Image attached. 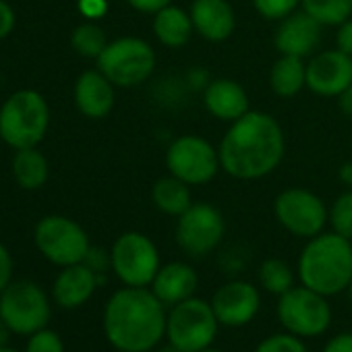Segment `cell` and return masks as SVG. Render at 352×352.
<instances>
[{
	"label": "cell",
	"instance_id": "obj_33",
	"mask_svg": "<svg viewBox=\"0 0 352 352\" xmlns=\"http://www.w3.org/2000/svg\"><path fill=\"white\" fill-rule=\"evenodd\" d=\"M83 263H85L94 274H98L100 284H104V274H106L108 270H112L110 253H108V251H104V249H100V247H89V251H87V255H85Z\"/></svg>",
	"mask_w": 352,
	"mask_h": 352
},
{
	"label": "cell",
	"instance_id": "obj_8",
	"mask_svg": "<svg viewBox=\"0 0 352 352\" xmlns=\"http://www.w3.org/2000/svg\"><path fill=\"white\" fill-rule=\"evenodd\" d=\"M155 69V54L145 40L120 38L110 42L98 56V71L118 87H135L149 79Z\"/></svg>",
	"mask_w": 352,
	"mask_h": 352
},
{
	"label": "cell",
	"instance_id": "obj_12",
	"mask_svg": "<svg viewBox=\"0 0 352 352\" xmlns=\"http://www.w3.org/2000/svg\"><path fill=\"white\" fill-rule=\"evenodd\" d=\"M224 218L210 204H193L176 222V245L191 257L210 255L224 239Z\"/></svg>",
	"mask_w": 352,
	"mask_h": 352
},
{
	"label": "cell",
	"instance_id": "obj_24",
	"mask_svg": "<svg viewBox=\"0 0 352 352\" xmlns=\"http://www.w3.org/2000/svg\"><path fill=\"white\" fill-rule=\"evenodd\" d=\"M270 83L276 96L292 98L307 85V67L302 58L282 54L270 73Z\"/></svg>",
	"mask_w": 352,
	"mask_h": 352
},
{
	"label": "cell",
	"instance_id": "obj_20",
	"mask_svg": "<svg viewBox=\"0 0 352 352\" xmlns=\"http://www.w3.org/2000/svg\"><path fill=\"white\" fill-rule=\"evenodd\" d=\"M75 104L87 118H104L114 108V85L100 71H85L75 83Z\"/></svg>",
	"mask_w": 352,
	"mask_h": 352
},
{
	"label": "cell",
	"instance_id": "obj_21",
	"mask_svg": "<svg viewBox=\"0 0 352 352\" xmlns=\"http://www.w3.org/2000/svg\"><path fill=\"white\" fill-rule=\"evenodd\" d=\"M206 108L220 120L234 122L249 112V98L241 83L232 79L210 81L204 94Z\"/></svg>",
	"mask_w": 352,
	"mask_h": 352
},
{
	"label": "cell",
	"instance_id": "obj_42",
	"mask_svg": "<svg viewBox=\"0 0 352 352\" xmlns=\"http://www.w3.org/2000/svg\"><path fill=\"white\" fill-rule=\"evenodd\" d=\"M340 179L344 185L352 187V162H346L342 168H340Z\"/></svg>",
	"mask_w": 352,
	"mask_h": 352
},
{
	"label": "cell",
	"instance_id": "obj_15",
	"mask_svg": "<svg viewBox=\"0 0 352 352\" xmlns=\"http://www.w3.org/2000/svg\"><path fill=\"white\" fill-rule=\"evenodd\" d=\"M352 83V56L342 50H327L307 65V87L325 98L340 96Z\"/></svg>",
	"mask_w": 352,
	"mask_h": 352
},
{
	"label": "cell",
	"instance_id": "obj_40",
	"mask_svg": "<svg viewBox=\"0 0 352 352\" xmlns=\"http://www.w3.org/2000/svg\"><path fill=\"white\" fill-rule=\"evenodd\" d=\"M338 98H340V108H342V112H344L346 116L352 118V83H350Z\"/></svg>",
	"mask_w": 352,
	"mask_h": 352
},
{
	"label": "cell",
	"instance_id": "obj_31",
	"mask_svg": "<svg viewBox=\"0 0 352 352\" xmlns=\"http://www.w3.org/2000/svg\"><path fill=\"white\" fill-rule=\"evenodd\" d=\"M25 352H65V342L58 331L44 327L30 336Z\"/></svg>",
	"mask_w": 352,
	"mask_h": 352
},
{
	"label": "cell",
	"instance_id": "obj_1",
	"mask_svg": "<svg viewBox=\"0 0 352 352\" xmlns=\"http://www.w3.org/2000/svg\"><path fill=\"white\" fill-rule=\"evenodd\" d=\"M284 147L280 122L265 112L249 110L224 135L218 149L220 168L239 181L263 179L282 162Z\"/></svg>",
	"mask_w": 352,
	"mask_h": 352
},
{
	"label": "cell",
	"instance_id": "obj_6",
	"mask_svg": "<svg viewBox=\"0 0 352 352\" xmlns=\"http://www.w3.org/2000/svg\"><path fill=\"white\" fill-rule=\"evenodd\" d=\"M0 317L7 321L13 333L32 336L48 327L52 317L50 298L36 282H11L0 292Z\"/></svg>",
	"mask_w": 352,
	"mask_h": 352
},
{
	"label": "cell",
	"instance_id": "obj_25",
	"mask_svg": "<svg viewBox=\"0 0 352 352\" xmlns=\"http://www.w3.org/2000/svg\"><path fill=\"white\" fill-rule=\"evenodd\" d=\"M13 176L19 187L28 191H36L48 181V160L36 147L17 149L13 157Z\"/></svg>",
	"mask_w": 352,
	"mask_h": 352
},
{
	"label": "cell",
	"instance_id": "obj_45",
	"mask_svg": "<svg viewBox=\"0 0 352 352\" xmlns=\"http://www.w3.org/2000/svg\"><path fill=\"white\" fill-rule=\"evenodd\" d=\"M199 352H224V350H218V348H212V346H210V348H206V350H199Z\"/></svg>",
	"mask_w": 352,
	"mask_h": 352
},
{
	"label": "cell",
	"instance_id": "obj_41",
	"mask_svg": "<svg viewBox=\"0 0 352 352\" xmlns=\"http://www.w3.org/2000/svg\"><path fill=\"white\" fill-rule=\"evenodd\" d=\"M11 336H13L11 327L7 325V321H5L3 317H0V346H9Z\"/></svg>",
	"mask_w": 352,
	"mask_h": 352
},
{
	"label": "cell",
	"instance_id": "obj_4",
	"mask_svg": "<svg viewBox=\"0 0 352 352\" xmlns=\"http://www.w3.org/2000/svg\"><path fill=\"white\" fill-rule=\"evenodd\" d=\"M50 110L42 94L15 91L0 108V137L15 149L36 147L48 131Z\"/></svg>",
	"mask_w": 352,
	"mask_h": 352
},
{
	"label": "cell",
	"instance_id": "obj_30",
	"mask_svg": "<svg viewBox=\"0 0 352 352\" xmlns=\"http://www.w3.org/2000/svg\"><path fill=\"white\" fill-rule=\"evenodd\" d=\"M253 352H309V350L302 338L290 331H282V333H272L263 338Z\"/></svg>",
	"mask_w": 352,
	"mask_h": 352
},
{
	"label": "cell",
	"instance_id": "obj_2",
	"mask_svg": "<svg viewBox=\"0 0 352 352\" xmlns=\"http://www.w3.org/2000/svg\"><path fill=\"white\" fill-rule=\"evenodd\" d=\"M168 311L151 288L116 290L102 315L104 336L118 352H149L166 338Z\"/></svg>",
	"mask_w": 352,
	"mask_h": 352
},
{
	"label": "cell",
	"instance_id": "obj_27",
	"mask_svg": "<svg viewBox=\"0 0 352 352\" xmlns=\"http://www.w3.org/2000/svg\"><path fill=\"white\" fill-rule=\"evenodd\" d=\"M259 282L263 286V290H267L270 294H284L286 290H290L294 286V274L288 267L286 261L272 257L265 259L259 267Z\"/></svg>",
	"mask_w": 352,
	"mask_h": 352
},
{
	"label": "cell",
	"instance_id": "obj_7",
	"mask_svg": "<svg viewBox=\"0 0 352 352\" xmlns=\"http://www.w3.org/2000/svg\"><path fill=\"white\" fill-rule=\"evenodd\" d=\"M276 313L284 329L298 338H317L331 325V307L327 296L302 284L292 286L278 296Z\"/></svg>",
	"mask_w": 352,
	"mask_h": 352
},
{
	"label": "cell",
	"instance_id": "obj_16",
	"mask_svg": "<svg viewBox=\"0 0 352 352\" xmlns=\"http://www.w3.org/2000/svg\"><path fill=\"white\" fill-rule=\"evenodd\" d=\"M319 40H321V25L305 11L288 15L276 32L278 52L298 58L313 54Z\"/></svg>",
	"mask_w": 352,
	"mask_h": 352
},
{
	"label": "cell",
	"instance_id": "obj_39",
	"mask_svg": "<svg viewBox=\"0 0 352 352\" xmlns=\"http://www.w3.org/2000/svg\"><path fill=\"white\" fill-rule=\"evenodd\" d=\"M126 3L141 13H157L160 9L168 7L172 0H126Z\"/></svg>",
	"mask_w": 352,
	"mask_h": 352
},
{
	"label": "cell",
	"instance_id": "obj_17",
	"mask_svg": "<svg viewBox=\"0 0 352 352\" xmlns=\"http://www.w3.org/2000/svg\"><path fill=\"white\" fill-rule=\"evenodd\" d=\"M98 286V274H94L85 263L67 265L52 284V298L60 309H79L94 296Z\"/></svg>",
	"mask_w": 352,
	"mask_h": 352
},
{
	"label": "cell",
	"instance_id": "obj_44",
	"mask_svg": "<svg viewBox=\"0 0 352 352\" xmlns=\"http://www.w3.org/2000/svg\"><path fill=\"white\" fill-rule=\"evenodd\" d=\"M0 352H19L17 348H11V346H0Z\"/></svg>",
	"mask_w": 352,
	"mask_h": 352
},
{
	"label": "cell",
	"instance_id": "obj_10",
	"mask_svg": "<svg viewBox=\"0 0 352 352\" xmlns=\"http://www.w3.org/2000/svg\"><path fill=\"white\" fill-rule=\"evenodd\" d=\"M112 272L124 286L147 288L151 286L160 265V253L153 241L141 232H124L120 234L112 249Z\"/></svg>",
	"mask_w": 352,
	"mask_h": 352
},
{
	"label": "cell",
	"instance_id": "obj_32",
	"mask_svg": "<svg viewBox=\"0 0 352 352\" xmlns=\"http://www.w3.org/2000/svg\"><path fill=\"white\" fill-rule=\"evenodd\" d=\"M298 3L300 0H253L255 11L270 21L286 19L288 15H292Z\"/></svg>",
	"mask_w": 352,
	"mask_h": 352
},
{
	"label": "cell",
	"instance_id": "obj_29",
	"mask_svg": "<svg viewBox=\"0 0 352 352\" xmlns=\"http://www.w3.org/2000/svg\"><path fill=\"white\" fill-rule=\"evenodd\" d=\"M329 224L336 234L352 239V191L340 195L329 210Z\"/></svg>",
	"mask_w": 352,
	"mask_h": 352
},
{
	"label": "cell",
	"instance_id": "obj_28",
	"mask_svg": "<svg viewBox=\"0 0 352 352\" xmlns=\"http://www.w3.org/2000/svg\"><path fill=\"white\" fill-rule=\"evenodd\" d=\"M71 46L85 58H96L104 52V48L108 46L106 34L100 25L96 23H81L79 28H75L73 36H71Z\"/></svg>",
	"mask_w": 352,
	"mask_h": 352
},
{
	"label": "cell",
	"instance_id": "obj_37",
	"mask_svg": "<svg viewBox=\"0 0 352 352\" xmlns=\"http://www.w3.org/2000/svg\"><path fill=\"white\" fill-rule=\"evenodd\" d=\"M321 352H352V331H342L333 336Z\"/></svg>",
	"mask_w": 352,
	"mask_h": 352
},
{
	"label": "cell",
	"instance_id": "obj_46",
	"mask_svg": "<svg viewBox=\"0 0 352 352\" xmlns=\"http://www.w3.org/2000/svg\"><path fill=\"white\" fill-rule=\"evenodd\" d=\"M348 290H350V298H352V282H350V286H348Z\"/></svg>",
	"mask_w": 352,
	"mask_h": 352
},
{
	"label": "cell",
	"instance_id": "obj_23",
	"mask_svg": "<svg viewBox=\"0 0 352 352\" xmlns=\"http://www.w3.org/2000/svg\"><path fill=\"white\" fill-rule=\"evenodd\" d=\"M151 199L162 214L176 216V218L183 216L193 206L187 183H183L181 179H176V176H172V174L164 176V179H160L153 185Z\"/></svg>",
	"mask_w": 352,
	"mask_h": 352
},
{
	"label": "cell",
	"instance_id": "obj_13",
	"mask_svg": "<svg viewBox=\"0 0 352 352\" xmlns=\"http://www.w3.org/2000/svg\"><path fill=\"white\" fill-rule=\"evenodd\" d=\"M274 212L278 222L294 236L313 239L321 234L325 222L329 220V212L323 201L305 189H288L276 197Z\"/></svg>",
	"mask_w": 352,
	"mask_h": 352
},
{
	"label": "cell",
	"instance_id": "obj_38",
	"mask_svg": "<svg viewBox=\"0 0 352 352\" xmlns=\"http://www.w3.org/2000/svg\"><path fill=\"white\" fill-rule=\"evenodd\" d=\"M336 44H338V50L352 56V19H348L340 25L338 36H336Z\"/></svg>",
	"mask_w": 352,
	"mask_h": 352
},
{
	"label": "cell",
	"instance_id": "obj_14",
	"mask_svg": "<svg viewBox=\"0 0 352 352\" xmlns=\"http://www.w3.org/2000/svg\"><path fill=\"white\" fill-rule=\"evenodd\" d=\"M212 309L224 327H245L251 323L261 307L259 290L245 280H232L220 286L212 296Z\"/></svg>",
	"mask_w": 352,
	"mask_h": 352
},
{
	"label": "cell",
	"instance_id": "obj_18",
	"mask_svg": "<svg viewBox=\"0 0 352 352\" xmlns=\"http://www.w3.org/2000/svg\"><path fill=\"white\" fill-rule=\"evenodd\" d=\"M197 286H199V276L191 265L183 261H170L157 270L151 282V292L166 307H174L195 296Z\"/></svg>",
	"mask_w": 352,
	"mask_h": 352
},
{
	"label": "cell",
	"instance_id": "obj_11",
	"mask_svg": "<svg viewBox=\"0 0 352 352\" xmlns=\"http://www.w3.org/2000/svg\"><path fill=\"white\" fill-rule=\"evenodd\" d=\"M166 166L172 176L187 185H206L220 168V155L210 141L197 135H183L170 143Z\"/></svg>",
	"mask_w": 352,
	"mask_h": 352
},
{
	"label": "cell",
	"instance_id": "obj_43",
	"mask_svg": "<svg viewBox=\"0 0 352 352\" xmlns=\"http://www.w3.org/2000/svg\"><path fill=\"white\" fill-rule=\"evenodd\" d=\"M160 352H183V350H179V348H176V346H172V344L168 342V344H166V346H164V348H162Z\"/></svg>",
	"mask_w": 352,
	"mask_h": 352
},
{
	"label": "cell",
	"instance_id": "obj_3",
	"mask_svg": "<svg viewBox=\"0 0 352 352\" xmlns=\"http://www.w3.org/2000/svg\"><path fill=\"white\" fill-rule=\"evenodd\" d=\"M300 284L323 294L336 296L352 282V245L336 232L309 239L298 257Z\"/></svg>",
	"mask_w": 352,
	"mask_h": 352
},
{
	"label": "cell",
	"instance_id": "obj_26",
	"mask_svg": "<svg viewBox=\"0 0 352 352\" xmlns=\"http://www.w3.org/2000/svg\"><path fill=\"white\" fill-rule=\"evenodd\" d=\"M300 5L319 25H342L352 13V0H300Z\"/></svg>",
	"mask_w": 352,
	"mask_h": 352
},
{
	"label": "cell",
	"instance_id": "obj_34",
	"mask_svg": "<svg viewBox=\"0 0 352 352\" xmlns=\"http://www.w3.org/2000/svg\"><path fill=\"white\" fill-rule=\"evenodd\" d=\"M13 282V257L9 249L0 243V292Z\"/></svg>",
	"mask_w": 352,
	"mask_h": 352
},
{
	"label": "cell",
	"instance_id": "obj_35",
	"mask_svg": "<svg viewBox=\"0 0 352 352\" xmlns=\"http://www.w3.org/2000/svg\"><path fill=\"white\" fill-rule=\"evenodd\" d=\"M13 30H15V11L11 9L9 3L0 0V40L11 36Z\"/></svg>",
	"mask_w": 352,
	"mask_h": 352
},
{
	"label": "cell",
	"instance_id": "obj_19",
	"mask_svg": "<svg viewBox=\"0 0 352 352\" xmlns=\"http://www.w3.org/2000/svg\"><path fill=\"white\" fill-rule=\"evenodd\" d=\"M193 28L208 42H224L232 36L236 19L228 0H193Z\"/></svg>",
	"mask_w": 352,
	"mask_h": 352
},
{
	"label": "cell",
	"instance_id": "obj_36",
	"mask_svg": "<svg viewBox=\"0 0 352 352\" xmlns=\"http://www.w3.org/2000/svg\"><path fill=\"white\" fill-rule=\"evenodd\" d=\"M79 11L87 19H100L108 11L106 0H79Z\"/></svg>",
	"mask_w": 352,
	"mask_h": 352
},
{
	"label": "cell",
	"instance_id": "obj_9",
	"mask_svg": "<svg viewBox=\"0 0 352 352\" xmlns=\"http://www.w3.org/2000/svg\"><path fill=\"white\" fill-rule=\"evenodd\" d=\"M34 241L38 251L58 267L83 263L91 247L87 232L77 222L65 216L42 218L36 226Z\"/></svg>",
	"mask_w": 352,
	"mask_h": 352
},
{
	"label": "cell",
	"instance_id": "obj_5",
	"mask_svg": "<svg viewBox=\"0 0 352 352\" xmlns=\"http://www.w3.org/2000/svg\"><path fill=\"white\" fill-rule=\"evenodd\" d=\"M220 321L210 300L191 296L170 307L166 321V338L183 352H199L214 344Z\"/></svg>",
	"mask_w": 352,
	"mask_h": 352
},
{
	"label": "cell",
	"instance_id": "obj_22",
	"mask_svg": "<svg viewBox=\"0 0 352 352\" xmlns=\"http://www.w3.org/2000/svg\"><path fill=\"white\" fill-rule=\"evenodd\" d=\"M153 34L168 48H181L193 34V19L179 7H164L153 13Z\"/></svg>",
	"mask_w": 352,
	"mask_h": 352
}]
</instances>
